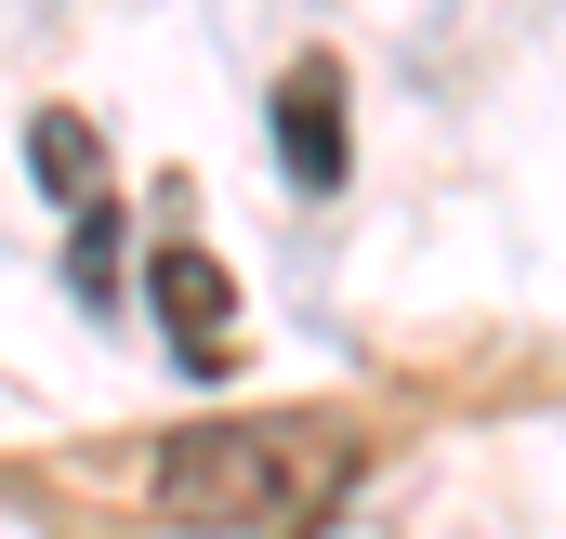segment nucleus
<instances>
[{"mask_svg":"<svg viewBox=\"0 0 566 539\" xmlns=\"http://www.w3.org/2000/svg\"><path fill=\"white\" fill-rule=\"evenodd\" d=\"M171 527H316L356 487V421L329 408H277V421H185L145 461Z\"/></svg>","mask_w":566,"mask_h":539,"instance_id":"nucleus-1","label":"nucleus"},{"mask_svg":"<svg viewBox=\"0 0 566 539\" xmlns=\"http://www.w3.org/2000/svg\"><path fill=\"white\" fill-rule=\"evenodd\" d=\"M277 171L303 198H343V171H356V145H343V66L329 53H303L277 80Z\"/></svg>","mask_w":566,"mask_h":539,"instance_id":"nucleus-2","label":"nucleus"},{"mask_svg":"<svg viewBox=\"0 0 566 539\" xmlns=\"http://www.w3.org/2000/svg\"><path fill=\"white\" fill-rule=\"evenodd\" d=\"M145 316H158V329H171L198 369H224V316H238V276L211 264V251H185V237H171V251H145Z\"/></svg>","mask_w":566,"mask_h":539,"instance_id":"nucleus-3","label":"nucleus"},{"mask_svg":"<svg viewBox=\"0 0 566 539\" xmlns=\"http://www.w3.org/2000/svg\"><path fill=\"white\" fill-rule=\"evenodd\" d=\"M27 171H40V184L80 211V198L106 184V145H93V119H80V106H40V119H27Z\"/></svg>","mask_w":566,"mask_h":539,"instance_id":"nucleus-4","label":"nucleus"},{"mask_svg":"<svg viewBox=\"0 0 566 539\" xmlns=\"http://www.w3.org/2000/svg\"><path fill=\"white\" fill-rule=\"evenodd\" d=\"M66 289H80V303H119V211H106V198H80V237H66Z\"/></svg>","mask_w":566,"mask_h":539,"instance_id":"nucleus-5","label":"nucleus"}]
</instances>
